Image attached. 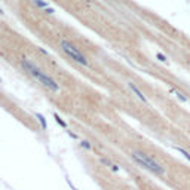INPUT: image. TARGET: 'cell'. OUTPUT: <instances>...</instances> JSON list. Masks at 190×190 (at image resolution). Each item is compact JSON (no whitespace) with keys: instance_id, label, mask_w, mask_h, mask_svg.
<instances>
[{"instance_id":"6da1fadb","label":"cell","mask_w":190,"mask_h":190,"mask_svg":"<svg viewBox=\"0 0 190 190\" xmlns=\"http://www.w3.org/2000/svg\"><path fill=\"white\" fill-rule=\"evenodd\" d=\"M21 66H22V68L27 71L28 75L31 76V77H34L39 83H42L45 88H48L49 91H52V92H58V91H60L58 83H57L51 76H48L46 73H43L37 66H34L30 60H27V58H21Z\"/></svg>"},{"instance_id":"7a4b0ae2","label":"cell","mask_w":190,"mask_h":190,"mask_svg":"<svg viewBox=\"0 0 190 190\" xmlns=\"http://www.w3.org/2000/svg\"><path fill=\"white\" fill-rule=\"evenodd\" d=\"M131 157L140 166H142L144 170L150 171V172H153V174H156V175H163L165 174V170H163V166L161 163H157L155 159L149 155H146V153H142V152H134Z\"/></svg>"},{"instance_id":"3957f363","label":"cell","mask_w":190,"mask_h":190,"mask_svg":"<svg viewBox=\"0 0 190 190\" xmlns=\"http://www.w3.org/2000/svg\"><path fill=\"white\" fill-rule=\"evenodd\" d=\"M61 49L70 57V58H71V60H73V61H76L77 64H80V66H83V67H89V62H88V60L85 58V55L82 54L75 45H71L70 42L61 40Z\"/></svg>"},{"instance_id":"277c9868","label":"cell","mask_w":190,"mask_h":190,"mask_svg":"<svg viewBox=\"0 0 190 190\" xmlns=\"http://www.w3.org/2000/svg\"><path fill=\"white\" fill-rule=\"evenodd\" d=\"M128 85H129V88L132 89V92H134V94H135L137 97H138V98H140V100H141L142 102H147V98H146V95L142 94L141 91H140V89L137 88V86H135V85H134V83H132V82H129Z\"/></svg>"},{"instance_id":"5b68a950","label":"cell","mask_w":190,"mask_h":190,"mask_svg":"<svg viewBox=\"0 0 190 190\" xmlns=\"http://www.w3.org/2000/svg\"><path fill=\"white\" fill-rule=\"evenodd\" d=\"M100 161H101L102 163H106V165H107V166H109V168H110L111 171H115V172H116V171H119V168H117V165H113V163L110 162V161H107V159H104V157H101Z\"/></svg>"},{"instance_id":"8992f818","label":"cell","mask_w":190,"mask_h":190,"mask_svg":"<svg viewBox=\"0 0 190 190\" xmlns=\"http://www.w3.org/2000/svg\"><path fill=\"white\" fill-rule=\"evenodd\" d=\"M36 117H37V120H39L40 125L43 126V129H48V123H46V120H45V117L42 115H39V113H36Z\"/></svg>"},{"instance_id":"52a82bcc","label":"cell","mask_w":190,"mask_h":190,"mask_svg":"<svg viewBox=\"0 0 190 190\" xmlns=\"http://www.w3.org/2000/svg\"><path fill=\"white\" fill-rule=\"evenodd\" d=\"M33 2H34V3H36V5H37L39 7H42V9H45V11H46V9H49V6H48V3H45L43 0H33Z\"/></svg>"},{"instance_id":"ba28073f","label":"cell","mask_w":190,"mask_h":190,"mask_svg":"<svg viewBox=\"0 0 190 190\" xmlns=\"http://www.w3.org/2000/svg\"><path fill=\"white\" fill-rule=\"evenodd\" d=\"M175 150H178V152H180V153H181V155H183V156L190 162V153H189V152H186L184 149H180V147H175Z\"/></svg>"},{"instance_id":"9c48e42d","label":"cell","mask_w":190,"mask_h":190,"mask_svg":"<svg viewBox=\"0 0 190 190\" xmlns=\"http://www.w3.org/2000/svg\"><path fill=\"white\" fill-rule=\"evenodd\" d=\"M54 117H55V120H57V122L60 123V125H61L62 128H67V123L64 122V120H62V119H61V117H60V116H58V115H57V113H55V115H54Z\"/></svg>"},{"instance_id":"30bf717a","label":"cell","mask_w":190,"mask_h":190,"mask_svg":"<svg viewBox=\"0 0 190 190\" xmlns=\"http://www.w3.org/2000/svg\"><path fill=\"white\" fill-rule=\"evenodd\" d=\"M80 146L83 147V149H86V150H91V149H92V146L89 144V141H82Z\"/></svg>"},{"instance_id":"8fae6325","label":"cell","mask_w":190,"mask_h":190,"mask_svg":"<svg viewBox=\"0 0 190 190\" xmlns=\"http://www.w3.org/2000/svg\"><path fill=\"white\" fill-rule=\"evenodd\" d=\"M172 91H174V92H175V94H177V97H178V98H180V100H181V101H184V102L187 101V98H186V97H184L183 94H180V92H177L175 89H172Z\"/></svg>"},{"instance_id":"7c38bea8","label":"cell","mask_w":190,"mask_h":190,"mask_svg":"<svg viewBox=\"0 0 190 190\" xmlns=\"http://www.w3.org/2000/svg\"><path fill=\"white\" fill-rule=\"evenodd\" d=\"M157 60H159V61H163V62H166V58H165L163 55H161V54H157Z\"/></svg>"},{"instance_id":"4fadbf2b","label":"cell","mask_w":190,"mask_h":190,"mask_svg":"<svg viewBox=\"0 0 190 190\" xmlns=\"http://www.w3.org/2000/svg\"><path fill=\"white\" fill-rule=\"evenodd\" d=\"M0 15H3V11H2V7H0Z\"/></svg>"},{"instance_id":"5bb4252c","label":"cell","mask_w":190,"mask_h":190,"mask_svg":"<svg viewBox=\"0 0 190 190\" xmlns=\"http://www.w3.org/2000/svg\"><path fill=\"white\" fill-rule=\"evenodd\" d=\"M0 83H2V79H0Z\"/></svg>"}]
</instances>
